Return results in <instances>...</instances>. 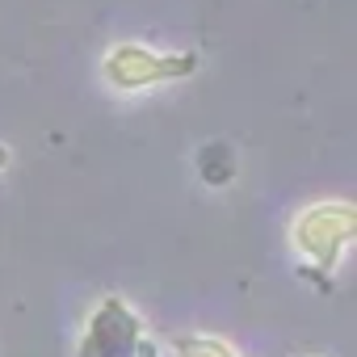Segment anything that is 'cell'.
<instances>
[{"label": "cell", "mask_w": 357, "mask_h": 357, "mask_svg": "<svg viewBox=\"0 0 357 357\" xmlns=\"http://www.w3.org/2000/svg\"><path fill=\"white\" fill-rule=\"evenodd\" d=\"M143 340L147 336H143V319L135 315V307L118 294H105L97 311L89 315L80 357H135Z\"/></svg>", "instance_id": "cell-3"}, {"label": "cell", "mask_w": 357, "mask_h": 357, "mask_svg": "<svg viewBox=\"0 0 357 357\" xmlns=\"http://www.w3.org/2000/svg\"><path fill=\"white\" fill-rule=\"evenodd\" d=\"M353 231H357V215H353L349 202H315V206H307L290 227L294 248L311 261L303 269V278H311L319 290H332V269L340 265Z\"/></svg>", "instance_id": "cell-1"}, {"label": "cell", "mask_w": 357, "mask_h": 357, "mask_svg": "<svg viewBox=\"0 0 357 357\" xmlns=\"http://www.w3.org/2000/svg\"><path fill=\"white\" fill-rule=\"evenodd\" d=\"M172 353H176V357H240L227 340H219V336H198V332L172 336Z\"/></svg>", "instance_id": "cell-5"}, {"label": "cell", "mask_w": 357, "mask_h": 357, "mask_svg": "<svg viewBox=\"0 0 357 357\" xmlns=\"http://www.w3.org/2000/svg\"><path fill=\"white\" fill-rule=\"evenodd\" d=\"M198 68L194 55H164V51H151L143 43H122L105 55V76L114 89H147V84H160V80H181Z\"/></svg>", "instance_id": "cell-2"}, {"label": "cell", "mask_w": 357, "mask_h": 357, "mask_svg": "<svg viewBox=\"0 0 357 357\" xmlns=\"http://www.w3.org/2000/svg\"><path fill=\"white\" fill-rule=\"evenodd\" d=\"M5 164H9V151H5V147H0V168H5Z\"/></svg>", "instance_id": "cell-7"}, {"label": "cell", "mask_w": 357, "mask_h": 357, "mask_svg": "<svg viewBox=\"0 0 357 357\" xmlns=\"http://www.w3.org/2000/svg\"><path fill=\"white\" fill-rule=\"evenodd\" d=\"M198 172L206 185H231L236 176V160H231V147L227 143H206L198 151Z\"/></svg>", "instance_id": "cell-4"}, {"label": "cell", "mask_w": 357, "mask_h": 357, "mask_svg": "<svg viewBox=\"0 0 357 357\" xmlns=\"http://www.w3.org/2000/svg\"><path fill=\"white\" fill-rule=\"evenodd\" d=\"M135 357H160V353H155V344H151V340H143V344H139V353H135Z\"/></svg>", "instance_id": "cell-6"}]
</instances>
